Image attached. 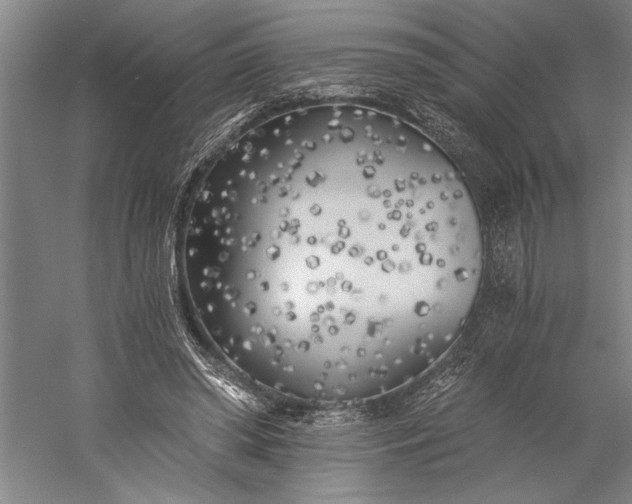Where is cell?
<instances>
[{
    "mask_svg": "<svg viewBox=\"0 0 632 504\" xmlns=\"http://www.w3.org/2000/svg\"><path fill=\"white\" fill-rule=\"evenodd\" d=\"M198 261L242 341L327 385L384 378L413 294L468 284L481 261L474 211L447 161L388 115L284 116L236 151Z\"/></svg>",
    "mask_w": 632,
    "mask_h": 504,
    "instance_id": "6da1fadb",
    "label": "cell"
}]
</instances>
